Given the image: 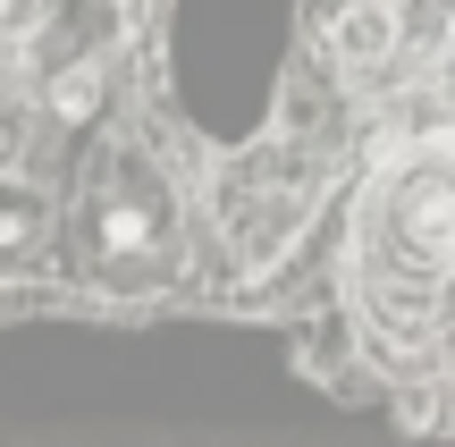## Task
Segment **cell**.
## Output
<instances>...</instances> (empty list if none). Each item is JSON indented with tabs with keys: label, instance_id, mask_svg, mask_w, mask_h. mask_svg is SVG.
Segmentation results:
<instances>
[{
	"label": "cell",
	"instance_id": "cell-3",
	"mask_svg": "<svg viewBox=\"0 0 455 447\" xmlns=\"http://www.w3.org/2000/svg\"><path fill=\"white\" fill-rule=\"evenodd\" d=\"M43 9H51V0H0V26L17 34V26H34V17H43Z\"/></svg>",
	"mask_w": 455,
	"mask_h": 447
},
{
	"label": "cell",
	"instance_id": "cell-2",
	"mask_svg": "<svg viewBox=\"0 0 455 447\" xmlns=\"http://www.w3.org/2000/svg\"><path fill=\"white\" fill-rule=\"evenodd\" d=\"M379 51H388V9H355V17L338 26V60H346V68H371Z\"/></svg>",
	"mask_w": 455,
	"mask_h": 447
},
{
	"label": "cell",
	"instance_id": "cell-4",
	"mask_svg": "<svg viewBox=\"0 0 455 447\" xmlns=\"http://www.w3.org/2000/svg\"><path fill=\"white\" fill-rule=\"evenodd\" d=\"M26 228H34V212H26V203H9V212H0V245H17Z\"/></svg>",
	"mask_w": 455,
	"mask_h": 447
},
{
	"label": "cell",
	"instance_id": "cell-1",
	"mask_svg": "<svg viewBox=\"0 0 455 447\" xmlns=\"http://www.w3.org/2000/svg\"><path fill=\"white\" fill-rule=\"evenodd\" d=\"M363 287L388 313V330H422L455 287V152H422L379 186L363 220Z\"/></svg>",
	"mask_w": 455,
	"mask_h": 447
},
{
	"label": "cell",
	"instance_id": "cell-5",
	"mask_svg": "<svg viewBox=\"0 0 455 447\" xmlns=\"http://www.w3.org/2000/svg\"><path fill=\"white\" fill-rule=\"evenodd\" d=\"M84 101H93V76H84V68H76V76L60 84V110H84Z\"/></svg>",
	"mask_w": 455,
	"mask_h": 447
}]
</instances>
